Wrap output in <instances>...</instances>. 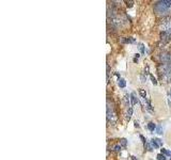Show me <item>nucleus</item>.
I'll return each instance as SVG.
<instances>
[{
  "label": "nucleus",
  "mask_w": 171,
  "mask_h": 160,
  "mask_svg": "<svg viewBox=\"0 0 171 160\" xmlns=\"http://www.w3.org/2000/svg\"><path fill=\"white\" fill-rule=\"evenodd\" d=\"M171 9V0H162L155 3L154 11L158 15H167Z\"/></svg>",
  "instance_id": "nucleus-1"
},
{
  "label": "nucleus",
  "mask_w": 171,
  "mask_h": 160,
  "mask_svg": "<svg viewBox=\"0 0 171 160\" xmlns=\"http://www.w3.org/2000/svg\"><path fill=\"white\" fill-rule=\"evenodd\" d=\"M162 68H163V75L165 78L169 79L171 77V61L166 62V63L162 64Z\"/></svg>",
  "instance_id": "nucleus-2"
},
{
  "label": "nucleus",
  "mask_w": 171,
  "mask_h": 160,
  "mask_svg": "<svg viewBox=\"0 0 171 160\" xmlns=\"http://www.w3.org/2000/svg\"><path fill=\"white\" fill-rule=\"evenodd\" d=\"M121 43L123 44H127V43H135V40L133 37H123L121 40Z\"/></svg>",
  "instance_id": "nucleus-3"
},
{
  "label": "nucleus",
  "mask_w": 171,
  "mask_h": 160,
  "mask_svg": "<svg viewBox=\"0 0 171 160\" xmlns=\"http://www.w3.org/2000/svg\"><path fill=\"white\" fill-rule=\"evenodd\" d=\"M156 128H157L156 124H154V123H153V122H150V123L148 124V129H149L150 131H154V130H156Z\"/></svg>",
  "instance_id": "nucleus-4"
},
{
  "label": "nucleus",
  "mask_w": 171,
  "mask_h": 160,
  "mask_svg": "<svg viewBox=\"0 0 171 160\" xmlns=\"http://www.w3.org/2000/svg\"><path fill=\"white\" fill-rule=\"evenodd\" d=\"M118 84H119L120 87H125V86H126V81L122 78H119V80H118Z\"/></svg>",
  "instance_id": "nucleus-5"
},
{
  "label": "nucleus",
  "mask_w": 171,
  "mask_h": 160,
  "mask_svg": "<svg viewBox=\"0 0 171 160\" xmlns=\"http://www.w3.org/2000/svg\"><path fill=\"white\" fill-rule=\"evenodd\" d=\"M138 102L137 98L135 97V94H130V104H132V106H134Z\"/></svg>",
  "instance_id": "nucleus-6"
},
{
  "label": "nucleus",
  "mask_w": 171,
  "mask_h": 160,
  "mask_svg": "<svg viewBox=\"0 0 171 160\" xmlns=\"http://www.w3.org/2000/svg\"><path fill=\"white\" fill-rule=\"evenodd\" d=\"M139 94H140V96H141L142 98H144V99L147 98V92H145L143 89H140L139 90Z\"/></svg>",
  "instance_id": "nucleus-7"
},
{
  "label": "nucleus",
  "mask_w": 171,
  "mask_h": 160,
  "mask_svg": "<svg viewBox=\"0 0 171 160\" xmlns=\"http://www.w3.org/2000/svg\"><path fill=\"white\" fill-rule=\"evenodd\" d=\"M160 152H162L160 154L165 155V156H171V152L167 151V149H165V148H162V149H160Z\"/></svg>",
  "instance_id": "nucleus-8"
},
{
  "label": "nucleus",
  "mask_w": 171,
  "mask_h": 160,
  "mask_svg": "<svg viewBox=\"0 0 171 160\" xmlns=\"http://www.w3.org/2000/svg\"><path fill=\"white\" fill-rule=\"evenodd\" d=\"M151 143H152V145L154 148H158V147H159V144H158V142L156 141V139H153Z\"/></svg>",
  "instance_id": "nucleus-9"
},
{
  "label": "nucleus",
  "mask_w": 171,
  "mask_h": 160,
  "mask_svg": "<svg viewBox=\"0 0 171 160\" xmlns=\"http://www.w3.org/2000/svg\"><path fill=\"white\" fill-rule=\"evenodd\" d=\"M132 114H133V108H129L127 111V121H129L130 117H132Z\"/></svg>",
  "instance_id": "nucleus-10"
},
{
  "label": "nucleus",
  "mask_w": 171,
  "mask_h": 160,
  "mask_svg": "<svg viewBox=\"0 0 171 160\" xmlns=\"http://www.w3.org/2000/svg\"><path fill=\"white\" fill-rule=\"evenodd\" d=\"M150 78H151V81H152V83L154 84V86H156L157 84V80H156V78H155L153 75H150Z\"/></svg>",
  "instance_id": "nucleus-11"
},
{
  "label": "nucleus",
  "mask_w": 171,
  "mask_h": 160,
  "mask_svg": "<svg viewBox=\"0 0 171 160\" xmlns=\"http://www.w3.org/2000/svg\"><path fill=\"white\" fill-rule=\"evenodd\" d=\"M156 158H157V160H166V156L163 154H158L156 156Z\"/></svg>",
  "instance_id": "nucleus-12"
},
{
  "label": "nucleus",
  "mask_w": 171,
  "mask_h": 160,
  "mask_svg": "<svg viewBox=\"0 0 171 160\" xmlns=\"http://www.w3.org/2000/svg\"><path fill=\"white\" fill-rule=\"evenodd\" d=\"M156 131H157V134H163V127L160 126V125H158V126H157Z\"/></svg>",
  "instance_id": "nucleus-13"
},
{
  "label": "nucleus",
  "mask_w": 171,
  "mask_h": 160,
  "mask_svg": "<svg viewBox=\"0 0 171 160\" xmlns=\"http://www.w3.org/2000/svg\"><path fill=\"white\" fill-rule=\"evenodd\" d=\"M126 6L127 7H132L134 6V1H126Z\"/></svg>",
  "instance_id": "nucleus-14"
},
{
  "label": "nucleus",
  "mask_w": 171,
  "mask_h": 160,
  "mask_svg": "<svg viewBox=\"0 0 171 160\" xmlns=\"http://www.w3.org/2000/svg\"><path fill=\"white\" fill-rule=\"evenodd\" d=\"M126 144H127L126 139H122V140H121V145L125 147V146H126Z\"/></svg>",
  "instance_id": "nucleus-15"
},
{
  "label": "nucleus",
  "mask_w": 171,
  "mask_h": 160,
  "mask_svg": "<svg viewBox=\"0 0 171 160\" xmlns=\"http://www.w3.org/2000/svg\"><path fill=\"white\" fill-rule=\"evenodd\" d=\"M114 151H115V152H120V151H121V145H115V146L114 147Z\"/></svg>",
  "instance_id": "nucleus-16"
},
{
  "label": "nucleus",
  "mask_w": 171,
  "mask_h": 160,
  "mask_svg": "<svg viewBox=\"0 0 171 160\" xmlns=\"http://www.w3.org/2000/svg\"><path fill=\"white\" fill-rule=\"evenodd\" d=\"M139 137H140V139H141V141L143 142V144H144V145H145V144H147V140H145V138L142 136V134H140Z\"/></svg>",
  "instance_id": "nucleus-17"
},
{
  "label": "nucleus",
  "mask_w": 171,
  "mask_h": 160,
  "mask_svg": "<svg viewBox=\"0 0 171 160\" xmlns=\"http://www.w3.org/2000/svg\"><path fill=\"white\" fill-rule=\"evenodd\" d=\"M139 49L141 50L142 54H144V48H143V44H139Z\"/></svg>",
  "instance_id": "nucleus-18"
},
{
  "label": "nucleus",
  "mask_w": 171,
  "mask_h": 160,
  "mask_svg": "<svg viewBox=\"0 0 171 160\" xmlns=\"http://www.w3.org/2000/svg\"><path fill=\"white\" fill-rule=\"evenodd\" d=\"M135 127H136V128H139V124H138L137 121L135 122Z\"/></svg>",
  "instance_id": "nucleus-19"
},
{
  "label": "nucleus",
  "mask_w": 171,
  "mask_h": 160,
  "mask_svg": "<svg viewBox=\"0 0 171 160\" xmlns=\"http://www.w3.org/2000/svg\"><path fill=\"white\" fill-rule=\"evenodd\" d=\"M130 158H132V160H137V158H136L135 156H132V157H130Z\"/></svg>",
  "instance_id": "nucleus-20"
},
{
  "label": "nucleus",
  "mask_w": 171,
  "mask_h": 160,
  "mask_svg": "<svg viewBox=\"0 0 171 160\" xmlns=\"http://www.w3.org/2000/svg\"><path fill=\"white\" fill-rule=\"evenodd\" d=\"M135 57H136V58L138 59V58H139V54H135Z\"/></svg>",
  "instance_id": "nucleus-21"
},
{
  "label": "nucleus",
  "mask_w": 171,
  "mask_h": 160,
  "mask_svg": "<svg viewBox=\"0 0 171 160\" xmlns=\"http://www.w3.org/2000/svg\"><path fill=\"white\" fill-rule=\"evenodd\" d=\"M170 96H171V91H170Z\"/></svg>",
  "instance_id": "nucleus-22"
},
{
  "label": "nucleus",
  "mask_w": 171,
  "mask_h": 160,
  "mask_svg": "<svg viewBox=\"0 0 171 160\" xmlns=\"http://www.w3.org/2000/svg\"><path fill=\"white\" fill-rule=\"evenodd\" d=\"M170 160H171V159H170Z\"/></svg>",
  "instance_id": "nucleus-23"
}]
</instances>
